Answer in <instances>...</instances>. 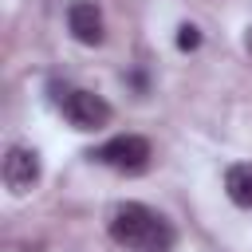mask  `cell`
I'll use <instances>...</instances> for the list:
<instances>
[{
  "instance_id": "cell-3",
  "label": "cell",
  "mask_w": 252,
  "mask_h": 252,
  "mask_svg": "<svg viewBox=\"0 0 252 252\" xmlns=\"http://www.w3.org/2000/svg\"><path fill=\"white\" fill-rule=\"evenodd\" d=\"M59 110L75 130H102L110 122V102L102 94H91V91H67Z\"/></svg>"
},
{
  "instance_id": "cell-8",
  "label": "cell",
  "mask_w": 252,
  "mask_h": 252,
  "mask_svg": "<svg viewBox=\"0 0 252 252\" xmlns=\"http://www.w3.org/2000/svg\"><path fill=\"white\" fill-rule=\"evenodd\" d=\"M244 51H248V55H252V28H248V32H244Z\"/></svg>"
},
{
  "instance_id": "cell-7",
  "label": "cell",
  "mask_w": 252,
  "mask_h": 252,
  "mask_svg": "<svg viewBox=\"0 0 252 252\" xmlns=\"http://www.w3.org/2000/svg\"><path fill=\"white\" fill-rule=\"evenodd\" d=\"M177 47H181V51H197V47H201V32H197L193 24H181V28H177Z\"/></svg>"
},
{
  "instance_id": "cell-6",
  "label": "cell",
  "mask_w": 252,
  "mask_h": 252,
  "mask_svg": "<svg viewBox=\"0 0 252 252\" xmlns=\"http://www.w3.org/2000/svg\"><path fill=\"white\" fill-rule=\"evenodd\" d=\"M224 193H228L232 205L252 209V161H236V165H228V173H224Z\"/></svg>"
},
{
  "instance_id": "cell-2",
  "label": "cell",
  "mask_w": 252,
  "mask_h": 252,
  "mask_svg": "<svg viewBox=\"0 0 252 252\" xmlns=\"http://www.w3.org/2000/svg\"><path fill=\"white\" fill-rule=\"evenodd\" d=\"M87 158H94L98 165H110V169H118V173H142V169L150 165L154 150H150V142H146L142 134H118V138L102 142L98 150H91Z\"/></svg>"
},
{
  "instance_id": "cell-5",
  "label": "cell",
  "mask_w": 252,
  "mask_h": 252,
  "mask_svg": "<svg viewBox=\"0 0 252 252\" xmlns=\"http://www.w3.org/2000/svg\"><path fill=\"white\" fill-rule=\"evenodd\" d=\"M67 28H71V35L79 39V43H87V47H94V43H102V12L91 4V0H75L71 8H67Z\"/></svg>"
},
{
  "instance_id": "cell-1",
  "label": "cell",
  "mask_w": 252,
  "mask_h": 252,
  "mask_svg": "<svg viewBox=\"0 0 252 252\" xmlns=\"http://www.w3.org/2000/svg\"><path fill=\"white\" fill-rule=\"evenodd\" d=\"M110 236L126 252H173V224L142 201H122L110 213Z\"/></svg>"
},
{
  "instance_id": "cell-4",
  "label": "cell",
  "mask_w": 252,
  "mask_h": 252,
  "mask_svg": "<svg viewBox=\"0 0 252 252\" xmlns=\"http://www.w3.org/2000/svg\"><path fill=\"white\" fill-rule=\"evenodd\" d=\"M39 181V154L35 150H28V146H12L8 154H4V185H8V193H28L32 185Z\"/></svg>"
}]
</instances>
